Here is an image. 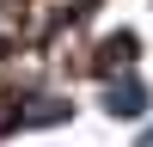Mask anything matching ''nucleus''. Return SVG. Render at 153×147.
I'll return each instance as SVG.
<instances>
[{"label": "nucleus", "mask_w": 153, "mask_h": 147, "mask_svg": "<svg viewBox=\"0 0 153 147\" xmlns=\"http://www.w3.org/2000/svg\"><path fill=\"white\" fill-rule=\"evenodd\" d=\"M104 110H110V117H141V110H147V86H141V80H129V86H110Z\"/></svg>", "instance_id": "nucleus-1"}]
</instances>
